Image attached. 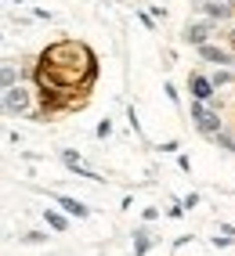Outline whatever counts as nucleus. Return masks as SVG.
I'll use <instances>...</instances> for the list:
<instances>
[{
  "label": "nucleus",
  "mask_w": 235,
  "mask_h": 256,
  "mask_svg": "<svg viewBox=\"0 0 235 256\" xmlns=\"http://www.w3.org/2000/svg\"><path fill=\"white\" fill-rule=\"evenodd\" d=\"M203 14H210L213 22H221V18H228V14H231V4H217V0H206V4H203Z\"/></svg>",
  "instance_id": "7"
},
{
  "label": "nucleus",
  "mask_w": 235,
  "mask_h": 256,
  "mask_svg": "<svg viewBox=\"0 0 235 256\" xmlns=\"http://www.w3.org/2000/svg\"><path fill=\"white\" fill-rule=\"evenodd\" d=\"M224 83H231V72H213V87H224Z\"/></svg>",
  "instance_id": "12"
},
{
  "label": "nucleus",
  "mask_w": 235,
  "mask_h": 256,
  "mask_svg": "<svg viewBox=\"0 0 235 256\" xmlns=\"http://www.w3.org/2000/svg\"><path fill=\"white\" fill-rule=\"evenodd\" d=\"M0 83H4V90H8V87H15V83H19V69H15L11 62L4 65V69H0Z\"/></svg>",
  "instance_id": "8"
},
{
  "label": "nucleus",
  "mask_w": 235,
  "mask_h": 256,
  "mask_svg": "<svg viewBox=\"0 0 235 256\" xmlns=\"http://www.w3.org/2000/svg\"><path fill=\"white\" fill-rule=\"evenodd\" d=\"M213 141L221 148H228V152H235V138H231V134H213Z\"/></svg>",
  "instance_id": "11"
},
{
  "label": "nucleus",
  "mask_w": 235,
  "mask_h": 256,
  "mask_svg": "<svg viewBox=\"0 0 235 256\" xmlns=\"http://www.w3.org/2000/svg\"><path fill=\"white\" fill-rule=\"evenodd\" d=\"M192 98L210 101V98H213V80H206V76H192Z\"/></svg>",
  "instance_id": "5"
},
{
  "label": "nucleus",
  "mask_w": 235,
  "mask_h": 256,
  "mask_svg": "<svg viewBox=\"0 0 235 256\" xmlns=\"http://www.w3.org/2000/svg\"><path fill=\"white\" fill-rule=\"evenodd\" d=\"M4 108L26 116V112H29V94H26L22 87H8V90H4Z\"/></svg>",
  "instance_id": "2"
},
{
  "label": "nucleus",
  "mask_w": 235,
  "mask_h": 256,
  "mask_svg": "<svg viewBox=\"0 0 235 256\" xmlns=\"http://www.w3.org/2000/svg\"><path fill=\"white\" fill-rule=\"evenodd\" d=\"M134 246H138V249H134V256H145V252H148V234L138 231V234H134Z\"/></svg>",
  "instance_id": "9"
},
{
  "label": "nucleus",
  "mask_w": 235,
  "mask_h": 256,
  "mask_svg": "<svg viewBox=\"0 0 235 256\" xmlns=\"http://www.w3.org/2000/svg\"><path fill=\"white\" fill-rule=\"evenodd\" d=\"M58 206L65 210V213H73V216H91V210L83 206V202H76V198H69V195H58Z\"/></svg>",
  "instance_id": "6"
},
{
  "label": "nucleus",
  "mask_w": 235,
  "mask_h": 256,
  "mask_svg": "<svg viewBox=\"0 0 235 256\" xmlns=\"http://www.w3.org/2000/svg\"><path fill=\"white\" fill-rule=\"evenodd\" d=\"M192 119H195V126L203 130L206 138H213V134L221 130V119H217V116H213V112H210V108L203 105V101H199V98L192 101Z\"/></svg>",
  "instance_id": "1"
},
{
  "label": "nucleus",
  "mask_w": 235,
  "mask_h": 256,
  "mask_svg": "<svg viewBox=\"0 0 235 256\" xmlns=\"http://www.w3.org/2000/svg\"><path fill=\"white\" fill-rule=\"evenodd\" d=\"M109 134H112V123H109V119H102V123H98V138H109Z\"/></svg>",
  "instance_id": "13"
},
{
  "label": "nucleus",
  "mask_w": 235,
  "mask_h": 256,
  "mask_svg": "<svg viewBox=\"0 0 235 256\" xmlns=\"http://www.w3.org/2000/svg\"><path fill=\"white\" fill-rule=\"evenodd\" d=\"M206 36H210V22H188V26H184V40H188V44L203 47Z\"/></svg>",
  "instance_id": "3"
},
{
  "label": "nucleus",
  "mask_w": 235,
  "mask_h": 256,
  "mask_svg": "<svg viewBox=\"0 0 235 256\" xmlns=\"http://www.w3.org/2000/svg\"><path fill=\"white\" fill-rule=\"evenodd\" d=\"M47 224H51L55 231H65V228H69V220H65L62 213H47Z\"/></svg>",
  "instance_id": "10"
},
{
  "label": "nucleus",
  "mask_w": 235,
  "mask_h": 256,
  "mask_svg": "<svg viewBox=\"0 0 235 256\" xmlns=\"http://www.w3.org/2000/svg\"><path fill=\"white\" fill-rule=\"evenodd\" d=\"M199 58L217 62V65H235V58L228 54V50H221V47H210V44H203V47H199Z\"/></svg>",
  "instance_id": "4"
},
{
  "label": "nucleus",
  "mask_w": 235,
  "mask_h": 256,
  "mask_svg": "<svg viewBox=\"0 0 235 256\" xmlns=\"http://www.w3.org/2000/svg\"><path fill=\"white\" fill-rule=\"evenodd\" d=\"M22 242H44V234L40 231H29V234H22Z\"/></svg>",
  "instance_id": "14"
},
{
  "label": "nucleus",
  "mask_w": 235,
  "mask_h": 256,
  "mask_svg": "<svg viewBox=\"0 0 235 256\" xmlns=\"http://www.w3.org/2000/svg\"><path fill=\"white\" fill-rule=\"evenodd\" d=\"M228 40H231V44H235V32H231V36H228Z\"/></svg>",
  "instance_id": "15"
}]
</instances>
